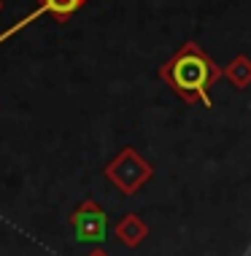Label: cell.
Returning <instances> with one entry per match:
<instances>
[{
  "mask_svg": "<svg viewBox=\"0 0 251 256\" xmlns=\"http://www.w3.org/2000/svg\"><path fill=\"white\" fill-rule=\"evenodd\" d=\"M87 256H111L108 251H103V248H95V251L92 254H87Z\"/></svg>",
  "mask_w": 251,
  "mask_h": 256,
  "instance_id": "7",
  "label": "cell"
},
{
  "mask_svg": "<svg viewBox=\"0 0 251 256\" xmlns=\"http://www.w3.org/2000/svg\"><path fill=\"white\" fill-rule=\"evenodd\" d=\"M68 224L73 226L79 243H103L108 234V216L95 200H84L79 208H73Z\"/></svg>",
  "mask_w": 251,
  "mask_h": 256,
  "instance_id": "4",
  "label": "cell"
},
{
  "mask_svg": "<svg viewBox=\"0 0 251 256\" xmlns=\"http://www.w3.org/2000/svg\"><path fill=\"white\" fill-rule=\"evenodd\" d=\"M157 76L184 102H189V106L200 102V106L211 108V86L219 78H224V70L213 62V57L203 52L197 40H186L170 60H165V65H159Z\"/></svg>",
  "mask_w": 251,
  "mask_h": 256,
  "instance_id": "1",
  "label": "cell"
},
{
  "mask_svg": "<svg viewBox=\"0 0 251 256\" xmlns=\"http://www.w3.org/2000/svg\"><path fill=\"white\" fill-rule=\"evenodd\" d=\"M87 3H89V0H36V8L27 14V16H22L17 24L6 27V30L0 32V46H3L9 38L19 36V32L25 30V27H30L33 22H38L41 16H52L54 22H60V24L71 22L73 14H79Z\"/></svg>",
  "mask_w": 251,
  "mask_h": 256,
  "instance_id": "3",
  "label": "cell"
},
{
  "mask_svg": "<svg viewBox=\"0 0 251 256\" xmlns=\"http://www.w3.org/2000/svg\"><path fill=\"white\" fill-rule=\"evenodd\" d=\"M103 176H106V181L114 186L116 192H122L124 197H132L154 178V164L146 162L132 146H124L119 154L103 168Z\"/></svg>",
  "mask_w": 251,
  "mask_h": 256,
  "instance_id": "2",
  "label": "cell"
},
{
  "mask_svg": "<svg viewBox=\"0 0 251 256\" xmlns=\"http://www.w3.org/2000/svg\"><path fill=\"white\" fill-rule=\"evenodd\" d=\"M114 234L124 248H138L146 238H149V224H146L138 213H124V216L116 221Z\"/></svg>",
  "mask_w": 251,
  "mask_h": 256,
  "instance_id": "5",
  "label": "cell"
},
{
  "mask_svg": "<svg viewBox=\"0 0 251 256\" xmlns=\"http://www.w3.org/2000/svg\"><path fill=\"white\" fill-rule=\"evenodd\" d=\"M221 70H224V78L235 89H240V92L251 86V57H246V54L232 57V60H229V65H224Z\"/></svg>",
  "mask_w": 251,
  "mask_h": 256,
  "instance_id": "6",
  "label": "cell"
},
{
  "mask_svg": "<svg viewBox=\"0 0 251 256\" xmlns=\"http://www.w3.org/2000/svg\"><path fill=\"white\" fill-rule=\"evenodd\" d=\"M0 11H3V0H0Z\"/></svg>",
  "mask_w": 251,
  "mask_h": 256,
  "instance_id": "8",
  "label": "cell"
}]
</instances>
